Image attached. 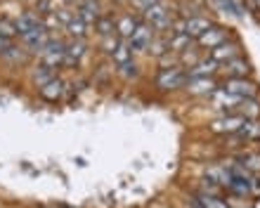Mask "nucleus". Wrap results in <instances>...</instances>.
Returning a JSON list of instances; mask_svg holds the SVG:
<instances>
[{"instance_id":"f257e3e1","label":"nucleus","mask_w":260,"mask_h":208,"mask_svg":"<svg viewBox=\"0 0 260 208\" xmlns=\"http://www.w3.org/2000/svg\"><path fill=\"white\" fill-rule=\"evenodd\" d=\"M187 83V74L180 66H166V69L158 71L156 76V85L161 90H178Z\"/></svg>"},{"instance_id":"f03ea898","label":"nucleus","mask_w":260,"mask_h":208,"mask_svg":"<svg viewBox=\"0 0 260 208\" xmlns=\"http://www.w3.org/2000/svg\"><path fill=\"white\" fill-rule=\"evenodd\" d=\"M64 57H67V43H62V41H48L45 48L41 50L43 64H48L52 69H57L59 64H64Z\"/></svg>"},{"instance_id":"7ed1b4c3","label":"nucleus","mask_w":260,"mask_h":208,"mask_svg":"<svg viewBox=\"0 0 260 208\" xmlns=\"http://www.w3.org/2000/svg\"><path fill=\"white\" fill-rule=\"evenodd\" d=\"M151 41H154V28L149 24H137V28L128 38V45L133 52H144L151 45Z\"/></svg>"},{"instance_id":"20e7f679","label":"nucleus","mask_w":260,"mask_h":208,"mask_svg":"<svg viewBox=\"0 0 260 208\" xmlns=\"http://www.w3.org/2000/svg\"><path fill=\"white\" fill-rule=\"evenodd\" d=\"M227 38H230L227 28H222V26H211L208 31H204V33L199 36L197 41H199V45H201V48L213 50V48H218V45H222V43H227Z\"/></svg>"},{"instance_id":"39448f33","label":"nucleus","mask_w":260,"mask_h":208,"mask_svg":"<svg viewBox=\"0 0 260 208\" xmlns=\"http://www.w3.org/2000/svg\"><path fill=\"white\" fill-rule=\"evenodd\" d=\"M222 90L234 95V97H239V99H246V97H253L255 95V85L248 83L246 78H230Z\"/></svg>"},{"instance_id":"423d86ee","label":"nucleus","mask_w":260,"mask_h":208,"mask_svg":"<svg viewBox=\"0 0 260 208\" xmlns=\"http://www.w3.org/2000/svg\"><path fill=\"white\" fill-rule=\"evenodd\" d=\"M237 57H241V50L237 43H222V45H218V48L211 50V59L213 62H232V59H237Z\"/></svg>"},{"instance_id":"0eeeda50","label":"nucleus","mask_w":260,"mask_h":208,"mask_svg":"<svg viewBox=\"0 0 260 208\" xmlns=\"http://www.w3.org/2000/svg\"><path fill=\"white\" fill-rule=\"evenodd\" d=\"M213 24L208 19H204V17H189L187 21H182V33L187 36V38H199V36L204 33V31H208Z\"/></svg>"},{"instance_id":"6e6552de","label":"nucleus","mask_w":260,"mask_h":208,"mask_svg":"<svg viewBox=\"0 0 260 208\" xmlns=\"http://www.w3.org/2000/svg\"><path fill=\"white\" fill-rule=\"evenodd\" d=\"M244 123H246L244 116H222V118H218V121H213L211 128L215 132H227V135H232V132H239Z\"/></svg>"},{"instance_id":"1a4fd4ad","label":"nucleus","mask_w":260,"mask_h":208,"mask_svg":"<svg viewBox=\"0 0 260 208\" xmlns=\"http://www.w3.org/2000/svg\"><path fill=\"white\" fill-rule=\"evenodd\" d=\"M187 92L189 95H211L218 90V85L213 78H187Z\"/></svg>"},{"instance_id":"9d476101","label":"nucleus","mask_w":260,"mask_h":208,"mask_svg":"<svg viewBox=\"0 0 260 208\" xmlns=\"http://www.w3.org/2000/svg\"><path fill=\"white\" fill-rule=\"evenodd\" d=\"M218 71V62L213 59H201L194 66H189L187 71V78H213V74Z\"/></svg>"},{"instance_id":"9b49d317","label":"nucleus","mask_w":260,"mask_h":208,"mask_svg":"<svg viewBox=\"0 0 260 208\" xmlns=\"http://www.w3.org/2000/svg\"><path fill=\"white\" fill-rule=\"evenodd\" d=\"M21 38H24V43H26L31 50H43V48H45V43L50 41V38H48V28H45V26L36 28V31H28V33H24Z\"/></svg>"},{"instance_id":"f8f14e48","label":"nucleus","mask_w":260,"mask_h":208,"mask_svg":"<svg viewBox=\"0 0 260 208\" xmlns=\"http://www.w3.org/2000/svg\"><path fill=\"white\" fill-rule=\"evenodd\" d=\"M241 102H244V99L234 97V95H230V92H225V90L213 92V107H215V109H234V107H239Z\"/></svg>"},{"instance_id":"ddd939ff","label":"nucleus","mask_w":260,"mask_h":208,"mask_svg":"<svg viewBox=\"0 0 260 208\" xmlns=\"http://www.w3.org/2000/svg\"><path fill=\"white\" fill-rule=\"evenodd\" d=\"M14 26H17V33L24 36V33H28V31H36V28H41L43 21L38 19L36 14H21L19 19L14 21Z\"/></svg>"},{"instance_id":"4468645a","label":"nucleus","mask_w":260,"mask_h":208,"mask_svg":"<svg viewBox=\"0 0 260 208\" xmlns=\"http://www.w3.org/2000/svg\"><path fill=\"white\" fill-rule=\"evenodd\" d=\"M57 78V74H55V69L52 66H48V64H38L34 69V83L38 85V88H43V85H48L50 81H55Z\"/></svg>"},{"instance_id":"2eb2a0df","label":"nucleus","mask_w":260,"mask_h":208,"mask_svg":"<svg viewBox=\"0 0 260 208\" xmlns=\"http://www.w3.org/2000/svg\"><path fill=\"white\" fill-rule=\"evenodd\" d=\"M225 71H227V76L230 78H246L248 76V64L241 59V57H237V59H232V62H227L225 64Z\"/></svg>"},{"instance_id":"dca6fc26","label":"nucleus","mask_w":260,"mask_h":208,"mask_svg":"<svg viewBox=\"0 0 260 208\" xmlns=\"http://www.w3.org/2000/svg\"><path fill=\"white\" fill-rule=\"evenodd\" d=\"M41 95H43L45 99H50V102L59 99V97L64 95V81H59V78L50 81L48 85H43V88H41Z\"/></svg>"},{"instance_id":"f3484780","label":"nucleus","mask_w":260,"mask_h":208,"mask_svg":"<svg viewBox=\"0 0 260 208\" xmlns=\"http://www.w3.org/2000/svg\"><path fill=\"white\" fill-rule=\"evenodd\" d=\"M78 17H81L85 24H90V21H97V19H100V7H97L95 0H83Z\"/></svg>"},{"instance_id":"a211bd4d","label":"nucleus","mask_w":260,"mask_h":208,"mask_svg":"<svg viewBox=\"0 0 260 208\" xmlns=\"http://www.w3.org/2000/svg\"><path fill=\"white\" fill-rule=\"evenodd\" d=\"M137 24H140V21H137L133 14H125V17H121V19L116 21L118 36H121V38H130V36H133V31L137 28Z\"/></svg>"},{"instance_id":"6ab92c4d","label":"nucleus","mask_w":260,"mask_h":208,"mask_svg":"<svg viewBox=\"0 0 260 208\" xmlns=\"http://www.w3.org/2000/svg\"><path fill=\"white\" fill-rule=\"evenodd\" d=\"M83 55H85V43H83V41H71L67 45V57H64V62H67V64H76Z\"/></svg>"},{"instance_id":"aec40b11","label":"nucleus","mask_w":260,"mask_h":208,"mask_svg":"<svg viewBox=\"0 0 260 208\" xmlns=\"http://www.w3.org/2000/svg\"><path fill=\"white\" fill-rule=\"evenodd\" d=\"M85 28H88V24H85V21H83L78 14H76V17H71V19L67 21V31L74 36L76 41H83V36H85Z\"/></svg>"},{"instance_id":"412c9836","label":"nucleus","mask_w":260,"mask_h":208,"mask_svg":"<svg viewBox=\"0 0 260 208\" xmlns=\"http://www.w3.org/2000/svg\"><path fill=\"white\" fill-rule=\"evenodd\" d=\"M114 55V62L121 66V64H128V62H133V50H130V45L125 41H121L118 43V48L111 52Z\"/></svg>"},{"instance_id":"4be33fe9","label":"nucleus","mask_w":260,"mask_h":208,"mask_svg":"<svg viewBox=\"0 0 260 208\" xmlns=\"http://www.w3.org/2000/svg\"><path fill=\"white\" fill-rule=\"evenodd\" d=\"M197 208H230L225 201H220L218 196H211V194H201L199 196V206Z\"/></svg>"},{"instance_id":"5701e85b","label":"nucleus","mask_w":260,"mask_h":208,"mask_svg":"<svg viewBox=\"0 0 260 208\" xmlns=\"http://www.w3.org/2000/svg\"><path fill=\"white\" fill-rule=\"evenodd\" d=\"M95 26H97V31H100L102 36H109V33H114L116 24H114V19H111V17H100V19L95 21Z\"/></svg>"},{"instance_id":"b1692460","label":"nucleus","mask_w":260,"mask_h":208,"mask_svg":"<svg viewBox=\"0 0 260 208\" xmlns=\"http://www.w3.org/2000/svg\"><path fill=\"white\" fill-rule=\"evenodd\" d=\"M0 36H5V38H14V36H17V26H14V21L0 19Z\"/></svg>"},{"instance_id":"393cba45","label":"nucleus","mask_w":260,"mask_h":208,"mask_svg":"<svg viewBox=\"0 0 260 208\" xmlns=\"http://www.w3.org/2000/svg\"><path fill=\"white\" fill-rule=\"evenodd\" d=\"M118 74H121L123 78H135L137 76V64L135 62L121 64V66H118Z\"/></svg>"},{"instance_id":"a878e982","label":"nucleus","mask_w":260,"mask_h":208,"mask_svg":"<svg viewBox=\"0 0 260 208\" xmlns=\"http://www.w3.org/2000/svg\"><path fill=\"white\" fill-rule=\"evenodd\" d=\"M118 43H121V41H118L116 36L109 33V36H104V43H102V45H104V50H107V52H114V50L118 48Z\"/></svg>"},{"instance_id":"bb28decb","label":"nucleus","mask_w":260,"mask_h":208,"mask_svg":"<svg viewBox=\"0 0 260 208\" xmlns=\"http://www.w3.org/2000/svg\"><path fill=\"white\" fill-rule=\"evenodd\" d=\"M244 168H251V170H260V156H248V159H244Z\"/></svg>"},{"instance_id":"cd10ccee","label":"nucleus","mask_w":260,"mask_h":208,"mask_svg":"<svg viewBox=\"0 0 260 208\" xmlns=\"http://www.w3.org/2000/svg\"><path fill=\"white\" fill-rule=\"evenodd\" d=\"M10 50H12V38L0 36V52H3V55H10Z\"/></svg>"},{"instance_id":"c85d7f7f","label":"nucleus","mask_w":260,"mask_h":208,"mask_svg":"<svg viewBox=\"0 0 260 208\" xmlns=\"http://www.w3.org/2000/svg\"><path fill=\"white\" fill-rule=\"evenodd\" d=\"M67 3H76V0H67Z\"/></svg>"}]
</instances>
